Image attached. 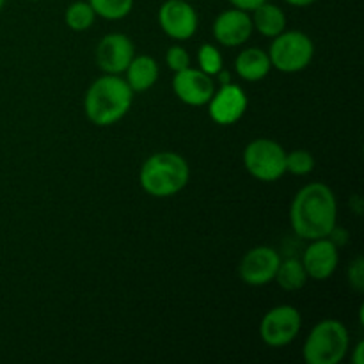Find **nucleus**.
Instances as JSON below:
<instances>
[{"label":"nucleus","instance_id":"obj_1","mask_svg":"<svg viewBox=\"0 0 364 364\" xmlns=\"http://www.w3.org/2000/svg\"><path fill=\"white\" fill-rule=\"evenodd\" d=\"M336 196L326 183H308L291 201L290 224L295 235L304 240L329 237L336 228Z\"/></svg>","mask_w":364,"mask_h":364},{"label":"nucleus","instance_id":"obj_2","mask_svg":"<svg viewBox=\"0 0 364 364\" xmlns=\"http://www.w3.org/2000/svg\"><path fill=\"white\" fill-rule=\"evenodd\" d=\"M134 95L119 75L105 73L96 78L85 92V116L96 127H112L127 116L134 103Z\"/></svg>","mask_w":364,"mask_h":364},{"label":"nucleus","instance_id":"obj_3","mask_svg":"<svg viewBox=\"0 0 364 364\" xmlns=\"http://www.w3.org/2000/svg\"><path fill=\"white\" fill-rule=\"evenodd\" d=\"M191 167L187 160L174 151L153 153L142 164L139 183L153 198H173L188 183Z\"/></svg>","mask_w":364,"mask_h":364},{"label":"nucleus","instance_id":"obj_4","mask_svg":"<svg viewBox=\"0 0 364 364\" xmlns=\"http://www.w3.org/2000/svg\"><path fill=\"white\" fill-rule=\"evenodd\" d=\"M350 336L340 320L327 318L316 323L308 334L302 358L308 364H340L347 358Z\"/></svg>","mask_w":364,"mask_h":364},{"label":"nucleus","instance_id":"obj_5","mask_svg":"<svg viewBox=\"0 0 364 364\" xmlns=\"http://www.w3.org/2000/svg\"><path fill=\"white\" fill-rule=\"evenodd\" d=\"M267 53L272 68L283 73H299L311 64L315 45L304 32L283 31L279 36L272 38Z\"/></svg>","mask_w":364,"mask_h":364},{"label":"nucleus","instance_id":"obj_6","mask_svg":"<svg viewBox=\"0 0 364 364\" xmlns=\"http://www.w3.org/2000/svg\"><path fill=\"white\" fill-rule=\"evenodd\" d=\"M244 167L258 181L272 183L287 173V151L272 139H255L244 149Z\"/></svg>","mask_w":364,"mask_h":364},{"label":"nucleus","instance_id":"obj_7","mask_svg":"<svg viewBox=\"0 0 364 364\" xmlns=\"http://www.w3.org/2000/svg\"><path fill=\"white\" fill-rule=\"evenodd\" d=\"M301 327L302 316L297 308L290 304L276 306L259 322V338L269 347H287L299 336Z\"/></svg>","mask_w":364,"mask_h":364},{"label":"nucleus","instance_id":"obj_8","mask_svg":"<svg viewBox=\"0 0 364 364\" xmlns=\"http://www.w3.org/2000/svg\"><path fill=\"white\" fill-rule=\"evenodd\" d=\"M159 25L174 41H187L198 32L199 16L187 0H166L159 9Z\"/></svg>","mask_w":364,"mask_h":364},{"label":"nucleus","instance_id":"obj_9","mask_svg":"<svg viewBox=\"0 0 364 364\" xmlns=\"http://www.w3.org/2000/svg\"><path fill=\"white\" fill-rule=\"evenodd\" d=\"M281 258L279 252L269 245H258L244 255L238 265V276L249 287H263L276 277Z\"/></svg>","mask_w":364,"mask_h":364},{"label":"nucleus","instance_id":"obj_10","mask_svg":"<svg viewBox=\"0 0 364 364\" xmlns=\"http://www.w3.org/2000/svg\"><path fill=\"white\" fill-rule=\"evenodd\" d=\"M206 105H208V114L213 123L220 127H230L244 117L249 100L240 85L230 82V84L220 85L219 91L213 92Z\"/></svg>","mask_w":364,"mask_h":364},{"label":"nucleus","instance_id":"obj_11","mask_svg":"<svg viewBox=\"0 0 364 364\" xmlns=\"http://www.w3.org/2000/svg\"><path fill=\"white\" fill-rule=\"evenodd\" d=\"M96 64L103 73L121 75L135 57L134 41L127 34L110 32L96 46Z\"/></svg>","mask_w":364,"mask_h":364},{"label":"nucleus","instance_id":"obj_12","mask_svg":"<svg viewBox=\"0 0 364 364\" xmlns=\"http://www.w3.org/2000/svg\"><path fill=\"white\" fill-rule=\"evenodd\" d=\"M173 91L180 102L191 107H203L210 102L212 95L215 92V85L210 75L205 71L187 68L178 73H174L173 78Z\"/></svg>","mask_w":364,"mask_h":364},{"label":"nucleus","instance_id":"obj_13","mask_svg":"<svg viewBox=\"0 0 364 364\" xmlns=\"http://www.w3.org/2000/svg\"><path fill=\"white\" fill-rule=\"evenodd\" d=\"M302 265H304L306 274L313 281H326L336 272L340 255H338L336 242L331 240L329 237L309 240L302 255Z\"/></svg>","mask_w":364,"mask_h":364},{"label":"nucleus","instance_id":"obj_14","mask_svg":"<svg viewBox=\"0 0 364 364\" xmlns=\"http://www.w3.org/2000/svg\"><path fill=\"white\" fill-rule=\"evenodd\" d=\"M213 38L219 45L233 48L249 41L252 36V20L247 11H242L233 7V9L223 11L213 21Z\"/></svg>","mask_w":364,"mask_h":364},{"label":"nucleus","instance_id":"obj_15","mask_svg":"<svg viewBox=\"0 0 364 364\" xmlns=\"http://www.w3.org/2000/svg\"><path fill=\"white\" fill-rule=\"evenodd\" d=\"M272 70L269 53L262 48H245L235 59V71L245 82H259Z\"/></svg>","mask_w":364,"mask_h":364},{"label":"nucleus","instance_id":"obj_16","mask_svg":"<svg viewBox=\"0 0 364 364\" xmlns=\"http://www.w3.org/2000/svg\"><path fill=\"white\" fill-rule=\"evenodd\" d=\"M127 73V84L134 92H144L151 89L159 80V63L149 55H135L130 60L128 68L124 70Z\"/></svg>","mask_w":364,"mask_h":364},{"label":"nucleus","instance_id":"obj_17","mask_svg":"<svg viewBox=\"0 0 364 364\" xmlns=\"http://www.w3.org/2000/svg\"><path fill=\"white\" fill-rule=\"evenodd\" d=\"M252 27L265 38H276L287 28V14L276 4L267 0L259 7L252 11Z\"/></svg>","mask_w":364,"mask_h":364},{"label":"nucleus","instance_id":"obj_18","mask_svg":"<svg viewBox=\"0 0 364 364\" xmlns=\"http://www.w3.org/2000/svg\"><path fill=\"white\" fill-rule=\"evenodd\" d=\"M274 281H276L283 290L297 291L301 290V288H304V284L308 283V274H306L304 265H302L301 259H281Z\"/></svg>","mask_w":364,"mask_h":364},{"label":"nucleus","instance_id":"obj_19","mask_svg":"<svg viewBox=\"0 0 364 364\" xmlns=\"http://www.w3.org/2000/svg\"><path fill=\"white\" fill-rule=\"evenodd\" d=\"M95 20L96 14L92 11L91 4L84 2V0H77V2L70 4L66 13H64V21L75 32H84L91 28Z\"/></svg>","mask_w":364,"mask_h":364},{"label":"nucleus","instance_id":"obj_20","mask_svg":"<svg viewBox=\"0 0 364 364\" xmlns=\"http://www.w3.org/2000/svg\"><path fill=\"white\" fill-rule=\"evenodd\" d=\"M96 16L103 20H123L134 9V0H87Z\"/></svg>","mask_w":364,"mask_h":364},{"label":"nucleus","instance_id":"obj_21","mask_svg":"<svg viewBox=\"0 0 364 364\" xmlns=\"http://www.w3.org/2000/svg\"><path fill=\"white\" fill-rule=\"evenodd\" d=\"M198 64L199 70L205 71L210 77H215L220 70H223V55H220L219 48L210 43H205L201 48L198 50Z\"/></svg>","mask_w":364,"mask_h":364},{"label":"nucleus","instance_id":"obj_22","mask_svg":"<svg viewBox=\"0 0 364 364\" xmlns=\"http://www.w3.org/2000/svg\"><path fill=\"white\" fill-rule=\"evenodd\" d=\"M315 169V159L306 149H295V151L287 153V173L295 174V176H306Z\"/></svg>","mask_w":364,"mask_h":364},{"label":"nucleus","instance_id":"obj_23","mask_svg":"<svg viewBox=\"0 0 364 364\" xmlns=\"http://www.w3.org/2000/svg\"><path fill=\"white\" fill-rule=\"evenodd\" d=\"M166 63L174 73H178V71L191 68V55H188V52L183 48V46L174 45L167 50Z\"/></svg>","mask_w":364,"mask_h":364},{"label":"nucleus","instance_id":"obj_24","mask_svg":"<svg viewBox=\"0 0 364 364\" xmlns=\"http://www.w3.org/2000/svg\"><path fill=\"white\" fill-rule=\"evenodd\" d=\"M348 281L352 288L358 291H363L364 288V270H363V258H358L348 269Z\"/></svg>","mask_w":364,"mask_h":364},{"label":"nucleus","instance_id":"obj_25","mask_svg":"<svg viewBox=\"0 0 364 364\" xmlns=\"http://www.w3.org/2000/svg\"><path fill=\"white\" fill-rule=\"evenodd\" d=\"M265 2L267 0H230L231 6L237 7V9L247 11V13H252L256 7H259L262 4H265Z\"/></svg>","mask_w":364,"mask_h":364},{"label":"nucleus","instance_id":"obj_26","mask_svg":"<svg viewBox=\"0 0 364 364\" xmlns=\"http://www.w3.org/2000/svg\"><path fill=\"white\" fill-rule=\"evenodd\" d=\"M363 352H364V343L359 341L354 348V354H352V363L354 364H364V358H363Z\"/></svg>","mask_w":364,"mask_h":364},{"label":"nucleus","instance_id":"obj_27","mask_svg":"<svg viewBox=\"0 0 364 364\" xmlns=\"http://www.w3.org/2000/svg\"><path fill=\"white\" fill-rule=\"evenodd\" d=\"M287 4H290V6L294 7H308L311 6V4H315L316 0H284Z\"/></svg>","mask_w":364,"mask_h":364},{"label":"nucleus","instance_id":"obj_28","mask_svg":"<svg viewBox=\"0 0 364 364\" xmlns=\"http://www.w3.org/2000/svg\"><path fill=\"white\" fill-rule=\"evenodd\" d=\"M4 4H6V0H0V11H2V7H4Z\"/></svg>","mask_w":364,"mask_h":364},{"label":"nucleus","instance_id":"obj_29","mask_svg":"<svg viewBox=\"0 0 364 364\" xmlns=\"http://www.w3.org/2000/svg\"><path fill=\"white\" fill-rule=\"evenodd\" d=\"M31 2H38V0H31Z\"/></svg>","mask_w":364,"mask_h":364}]
</instances>
